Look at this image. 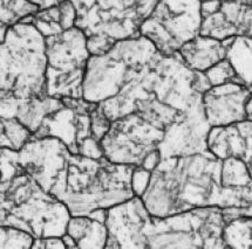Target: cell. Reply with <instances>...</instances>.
I'll return each mask as SVG.
<instances>
[{"mask_svg": "<svg viewBox=\"0 0 252 249\" xmlns=\"http://www.w3.org/2000/svg\"><path fill=\"white\" fill-rule=\"evenodd\" d=\"M38 11L39 6L27 0H0V21L8 26L20 23L24 18L34 15Z\"/></svg>", "mask_w": 252, "mask_h": 249, "instance_id": "22", "label": "cell"}, {"mask_svg": "<svg viewBox=\"0 0 252 249\" xmlns=\"http://www.w3.org/2000/svg\"><path fill=\"white\" fill-rule=\"evenodd\" d=\"M60 11V26L63 30L72 28L75 26L78 12L75 5L70 0H60L58 2Z\"/></svg>", "mask_w": 252, "mask_h": 249, "instance_id": "27", "label": "cell"}, {"mask_svg": "<svg viewBox=\"0 0 252 249\" xmlns=\"http://www.w3.org/2000/svg\"><path fill=\"white\" fill-rule=\"evenodd\" d=\"M63 106V100L52 96L36 97L24 104L18 111L17 118L34 135L48 113L55 111Z\"/></svg>", "mask_w": 252, "mask_h": 249, "instance_id": "19", "label": "cell"}, {"mask_svg": "<svg viewBox=\"0 0 252 249\" xmlns=\"http://www.w3.org/2000/svg\"><path fill=\"white\" fill-rule=\"evenodd\" d=\"M220 11L237 30V36H252V7L236 0L220 4Z\"/></svg>", "mask_w": 252, "mask_h": 249, "instance_id": "21", "label": "cell"}, {"mask_svg": "<svg viewBox=\"0 0 252 249\" xmlns=\"http://www.w3.org/2000/svg\"><path fill=\"white\" fill-rule=\"evenodd\" d=\"M67 206L27 174L0 181V226L30 233L34 239L66 234Z\"/></svg>", "mask_w": 252, "mask_h": 249, "instance_id": "6", "label": "cell"}, {"mask_svg": "<svg viewBox=\"0 0 252 249\" xmlns=\"http://www.w3.org/2000/svg\"><path fill=\"white\" fill-rule=\"evenodd\" d=\"M242 84L252 90V36H233L226 49V57Z\"/></svg>", "mask_w": 252, "mask_h": 249, "instance_id": "18", "label": "cell"}, {"mask_svg": "<svg viewBox=\"0 0 252 249\" xmlns=\"http://www.w3.org/2000/svg\"><path fill=\"white\" fill-rule=\"evenodd\" d=\"M66 234L74 240L76 248L81 249H103L108 238L104 222L89 215L70 217Z\"/></svg>", "mask_w": 252, "mask_h": 249, "instance_id": "17", "label": "cell"}, {"mask_svg": "<svg viewBox=\"0 0 252 249\" xmlns=\"http://www.w3.org/2000/svg\"><path fill=\"white\" fill-rule=\"evenodd\" d=\"M46 39V94L55 98H82L87 61V36L79 27Z\"/></svg>", "mask_w": 252, "mask_h": 249, "instance_id": "9", "label": "cell"}, {"mask_svg": "<svg viewBox=\"0 0 252 249\" xmlns=\"http://www.w3.org/2000/svg\"><path fill=\"white\" fill-rule=\"evenodd\" d=\"M8 25H6L2 23V21H0V45L2 44V42L5 41L6 39V34H7V30H8Z\"/></svg>", "mask_w": 252, "mask_h": 249, "instance_id": "32", "label": "cell"}, {"mask_svg": "<svg viewBox=\"0 0 252 249\" xmlns=\"http://www.w3.org/2000/svg\"><path fill=\"white\" fill-rule=\"evenodd\" d=\"M230 39L231 38L220 41L210 36L198 34L184 44L178 53L190 69L193 72L204 73L214 64L225 59Z\"/></svg>", "mask_w": 252, "mask_h": 249, "instance_id": "16", "label": "cell"}, {"mask_svg": "<svg viewBox=\"0 0 252 249\" xmlns=\"http://www.w3.org/2000/svg\"><path fill=\"white\" fill-rule=\"evenodd\" d=\"M32 248L38 249H66L63 236H47L34 239Z\"/></svg>", "mask_w": 252, "mask_h": 249, "instance_id": "30", "label": "cell"}, {"mask_svg": "<svg viewBox=\"0 0 252 249\" xmlns=\"http://www.w3.org/2000/svg\"><path fill=\"white\" fill-rule=\"evenodd\" d=\"M220 2H227V1H236V0H220Z\"/></svg>", "mask_w": 252, "mask_h": 249, "instance_id": "35", "label": "cell"}, {"mask_svg": "<svg viewBox=\"0 0 252 249\" xmlns=\"http://www.w3.org/2000/svg\"><path fill=\"white\" fill-rule=\"evenodd\" d=\"M78 18L75 26L86 36L102 35L114 42L136 38L141 25L158 0H70Z\"/></svg>", "mask_w": 252, "mask_h": 249, "instance_id": "8", "label": "cell"}, {"mask_svg": "<svg viewBox=\"0 0 252 249\" xmlns=\"http://www.w3.org/2000/svg\"><path fill=\"white\" fill-rule=\"evenodd\" d=\"M4 124V131L7 139L10 140L11 147L19 150L27 140L32 137V132L23 125L17 118H1Z\"/></svg>", "mask_w": 252, "mask_h": 249, "instance_id": "24", "label": "cell"}, {"mask_svg": "<svg viewBox=\"0 0 252 249\" xmlns=\"http://www.w3.org/2000/svg\"><path fill=\"white\" fill-rule=\"evenodd\" d=\"M196 75L178 52L158 53L118 95L99 107L110 122L134 112L164 130L202 97L195 89Z\"/></svg>", "mask_w": 252, "mask_h": 249, "instance_id": "3", "label": "cell"}, {"mask_svg": "<svg viewBox=\"0 0 252 249\" xmlns=\"http://www.w3.org/2000/svg\"><path fill=\"white\" fill-rule=\"evenodd\" d=\"M199 1H201V2H202V1H207V0H199Z\"/></svg>", "mask_w": 252, "mask_h": 249, "instance_id": "36", "label": "cell"}, {"mask_svg": "<svg viewBox=\"0 0 252 249\" xmlns=\"http://www.w3.org/2000/svg\"><path fill=\"white\" fill-rule=\"evenodd\" d=\"M210 129L201 97L180 118L164 129L163 138L158 146L159 159L208 152Z\"/></svg>", "mask_w": 252, "mask_h": 249, "instance_id": "13", "label": "cell"}, {"mask_svg": "<svg viewBox=\"0 0 252 249\" xmlns=\"http://www.w3.org/2000/svg\"><path fill=\"white\" fill-rule=\"evenodd\" d=\"M159 52L146 36L116 41L107 53L91 55L82 82V98L99 104L118 95Z\"/></svg>", "mask_w": 252, "mask_h": 249, "instance_id": "7", "label": "cell"}, {"mask_svg": "<svg viewBox=\"0 0 252 249\" xmlns=\"http://www.w3.org/2000/svg\"><path fill=\"white\" fill-rule=\"evenodd\" d=\"M163 134L164 130L133 112L110 122L100 145L104 158L114 164L142 167L158 151Z\"/></svg>", "mask_w": 252, "mask_h": 249, "instance_id": "12", "label": "cell"}, {"mask_svg": "<svg viewBox=\"0 0 252 249\" xmlns=\"http://www.w3.org/2000/svg\"><path fill=\"white\" fill-rule=\"evenodd\" d=\"M69 153L67 146L58 138L33 135L19 150L0 147V181L27 174L50 193Z\"/></svg>", "mask_w": 252, "mask_h": 249, "instance_id": "10", "label": "cell"}, {"mask_svg": "<svg viewBox=\"0 0 252 249\" xmlns=\"http://www.w3.org/2000/svg\"><path fill=\"white\" fill-rule=\"evenodd\" d=\"M63 106L48 113L33 136L54 137L61 140L70 153L78 155L79 146L86 138L93 137L91 111L96 106L84 98H61Z\"/></svg>", "mask_w": 252, "mask_h": 249, "instance_id": "14", "label": "cell"}, {"mask_svg": "<svg viewBox=\"0 0 252 249\" xmlns=\"http://www.w3.org/2000/svg\"><path fill=\"white\" fill-rule=\"evenodd\" d=\"M223 159L210 151L159 159L150 171L139 195L152 217L164 218L202 207H248L252 204V184L225 187Z\"/></svg>", "mask_w": 252, "mask_h": 249, "instance_id": "1", "label": "cell"}, {"mask_svg": "<svg viewBox=\"0 0 252 249\" xmlns=\"http://www.w3.org/2000/svg\"><path fill=\"white\" fill-rule=\"evenodd\" d=\"M251 93V89L233 81L208 89L202 95V104L210 127H227L245 121Z\"/></svg>", "mask_w": 252, "mask_h": 249, "instance_id": "15", "label": "cell"}, {"mask_svg": "<svg viewBox=\"0 0 252 249\" xmlns=\"http://www.w3.org/2000/svg\"><path fill=\"white\" fill-rule=\"evenodd\" d=\"M222 236L226 248H252V217L226 221Z\"/></svg>", "mask_w": 252, "mask_h": 249, "instance_id": "20", "label": "cell"}, {"mask_svg": "<svg viewBox=\"0 0 252 249\" xmlns=\"http://www.w3.org/2000/svg\"><path fill=\"white\" fill-rule=\"evenodd\" d=\"M110 121L104 115L99 104H96L91 111V129L92 135L96 140L102 139L107 131L109 130Z\"/></svg>", "mask_w": 252, "mask_h": 249, "instance_id": "26", "label": "cell"}, {"mask_svg": "<svg viewBox=\"0 0 252 249\" xmlns=\"http://www.w3.org/2000/svg\"><path fill=\"white\" fill-rule=\"evenodd\" d=\"M202 20L199 0H158L141 25L140 35L161 54L171 55L199 34Z\"/></svg>", "mask_w": 252, "mask_h": 249, "instance_id": "11", "label": "cell"}, {"mask_svg": "<svg viewBox=\"0 0 252 249\" xmlns=\"http://www.w3.org/2000/svg\"><path fill=\"white\" fill-rule=\"evenodd\" d=\"M115 42L102 35L87 36V49L91 55H102L113 47Z\"/></svg>", "mask_w": 252, "mask_h": 249, "instance_id": "28", "label": "cell"}, {"mask_svg": "<svg viewBox=\"0 0 252 249\" xmlns=\"http://www.w3.org/2000/svg\"><path fill=\"white\" fill-rule=\"evenodd\" d=\"M205 76H207L209 83H210L211 87L218 84H223L226 82H239V80L236 75L235 70H233L232 66L230 64L229 61L224 59L216 64H214L213 67H210L208 70L204 72ZM241 83V82H239Z\"/></svg>", "mask_w": 252, "mask_h": 249, "instance_id": "25", "label": "cell"}, {"mask_svg": "<svg viewBox=\"0 0 252 249\" xmlns=\"http://www.w3.org/2000/svg\"><path fill=\"white\" fill-rule=\"evenodd\" d=\"M107 249H225L223 210L195 208L164 218L152 217L139 195L106 210Z\"/></svg>", "mask_w": 252, "mask_h": 249, "instance_id": "2", "label": "cell"}, {"mask_svg": "<svg viewBox=\"0 0 252 249\" xmlns=\"http://www.w3.org/2000/svg\"><path fill=\"white\" fill-rule=\"evenodd\" d=\"M135 168L114 164L104 157L94 159L69 153L50 193L67 206L70 217L108 210L135 195L131 184Z\"/></svg>", "mask_w": 252, "mask_h": 249, "instance_id": "4", "label": "cell"}, {"mask_svg": "<svg viewBox=\"0 0 252 249\" xmlns=\"http://www.w3.org/2000/svg\"><path fill=\"white\" fill-rule=\"evenodd\" d=\"M34 238L30 233L11 226H0V249L32 248Z\"/></svg>", "mask_w": 252, "mask_h": 249, "instance_id": "23", "label": "cell"}, {"mask_svg": "<svg viewBox=\"0 0 252 249\" xmlns=\"http://www.w3.org/2000/svg\"><path fill=\"white\" fill-rule=\"evenodd\" d=\"M245 109H247V119L252 121V93L250 95V98H249Z\"/></svg>", "mask_w": 252, "mask_h": 249, "instance_id": "33", "label": "cell"}, {"mask_svg": "<svg viewBox=\"0 0 252 249\" xmlns=\"http://www.w3.org/2000/svg\"><path fill=\"white\" fill-rule=\"evenodd\" d=\"M78 155L88 157V158L99 159L103 157V152L99 140L95 139L94 137H88L80 144Z\"/></svg>", "mask_w": 252, "mask_h": 249, "instance_id": "29", "label": "cell"}, {"mask_svg": "<svg viewBox=\"0 0 252 249\" xmlns=\"http://www.w3.org/2000/svg\"><path fill=\"white\" fill-rule=\"evenodd\" d=\"M2 146L11 147V143H10V140L7 139V137H6L5 131H4V124H2V119L0 118V147H2Z\"/></svg>", "mask_w": 252, "mask_h": 249, "instance_id": "31", "label": "cell"}, {"mask_svg": "<svg viewBox=\"0 0 252 249\" xmlns=\"http://www.w3.org/2000/svg\"><path fill=\"white\" fill-rule=\"evenodd\" d=\"M46 39L33 24L8 27L0 45V118H15L24 104L46 94Z\"/></svg>", "mask_w": 252, "mask_h": 249, "instance_id": "5", "label": "cell"}, {"mask_svg": "<svg viewBox=\"0 0 252 249\" xmlns=\"http://www.w3.org/2000/svg\"><path fill=\"white\" fill-rule=\"evenodd\" d=\"M27 1L31 2V4H34L36 6H39V8H40V6H41L42 1H44V0H27Z\"/></svg>", "mask_w": 252, "mask_h": 249, "instance_id": "34", "label": "cell"}]
</instances>
